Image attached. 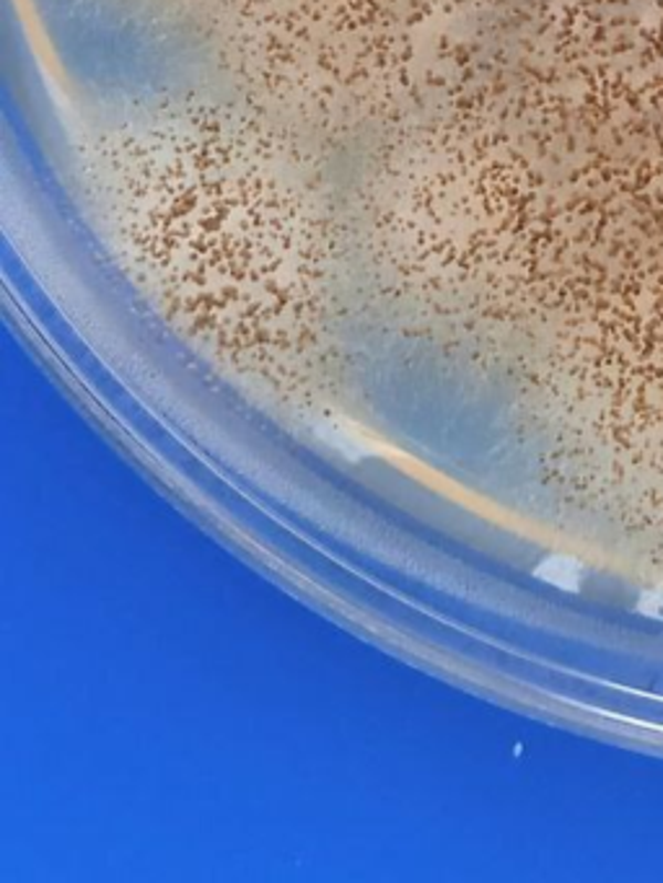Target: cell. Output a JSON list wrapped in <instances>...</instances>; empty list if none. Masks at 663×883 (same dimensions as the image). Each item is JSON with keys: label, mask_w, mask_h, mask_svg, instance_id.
I'll return each instance as SVG.
<instances>
[{"label": "cell", "mask_w": 663, "mask_h": 883, "mask_svg": "<svg viewBox=\"0 0 663 883\" xmlns=\"http://www.w3.org/2000/svg\"><path fill=\"white\" fill-rule=\"evenodd\" d=\"M314 430H316V435L327 443V446L340 451V454L345 459H350V462H360V459L381 454L379 446H376L371 438H366L360 430L350 428V425H340L337 420L319 422Z\"/></svg>", "instance_id": "obj_1"}, {"label": "cell", "mask_w": 663, "mask_h": 883, "mask_svg": "<svg viewBox=\"0 0 663 883\" xmlns=\"http://www.w3.org/2000/svg\"><path fill=\"white\" fill-rule=\"evenodd\" d=\"M537 576L549 580V584L565 588V591H576L578 586L576 563L568 560V557H549V560L537 570Z\"/></svg>", "instance_id": "obj_2"}]
</instances>
